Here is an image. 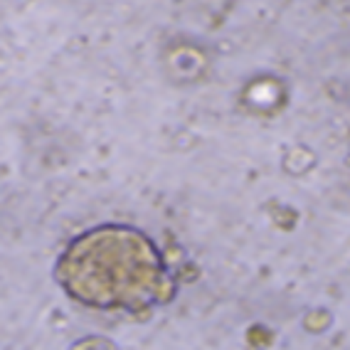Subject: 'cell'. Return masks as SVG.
Wrapping results in <instances>:
<instances>
[{"mask_svg":"<svg viewBox=\"0 0 350 350\" xmlns=\"http://www.w3.org/2000/svg\"><path fill=\"white\" fill-rule=\"evenodd\" d=\"M59 286L84 306L141 313L168 301L170 276L156 244L121 225L89 230L57 262Z\"/></svg>","mask_w":350,"mask_h":350,"instance_id":"6da1fadb","label":"cell"}]
</instances>
